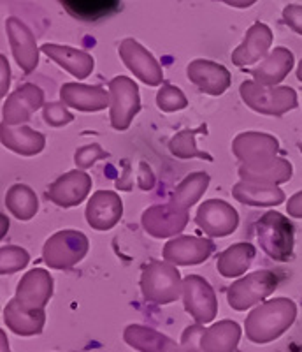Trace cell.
I'll use <instances>...</instances> for the list:
<instances>
[{
  "label": "cell",
  "mask_w": 302,
  "mask_h": 352,
  "mask_svg": "<svg viewBox=\"0 0 302 352\" xmlns=\"http://www.w3.org/2000/svg\"><path fill=\"white\" fill-rule=\"evenodd\" d=\"M209 182L211 176L207 173H191L174 188V192L171 194V199H169V204H171L172 208L179 210V212H188L204 196L206 188L209 187Z\"/></svg>",
  "instance_id": "1f68e13d"
},
{
  "label": "cell",
  "mask_w": 302,
  "mask_h": 352,
  "mask_svg": "<svg viewBox=\"0 0 302 352\" xmlns=\"http://www.w3.org/2000/svg\"><path fill=\"white\" fill-rule=\"evenodd\" d=\"M241 340V326L235 320H220L204 328L191 324L181 335L183 352H234Z\"/></svg>",
  "instance_id": "7a4b0ae2"
},
{
  "label": "cell",
  "mask_w": 302,
  "mask_h": 352,
  "mask_svg": "<svg viewBox=\"0 0 302 352\" xmlns=\"http://www.w3.org/2000/svg\"><path fill=\"white\" fill-rule=\"evenodd\" d=\"M216 252V245L209 238L179 236L163 245V261L174 266H194L202 264Z\"/></svg>",
  "instance_id": "4fadbf2b"
},
{
  "label": "cell",
  "mask_w": 302,
  "mask_h": 352,
  "mask_svg": "<svg viewBox=\"0 0 302 352\" xmlns=\"http://www.w3.org/2000/svg\"><path fill=\"white\" fill-rule=\"evenodd\" d=\"M283 21L285 25L297 32L299 36H302V6L299 4H288L283 9Z\"/></svg>",
  "instance_id": "f35d334b"
},
{
  "label": "cell",
  "mask_w": 302,
  "mask_h": 352,
  "mask_svg": "<svg viewBox=\"0 0 302 352\" xmlns=\"http://www.w3.org/2000/svg\"><path fill=\"white\" fill-rule=\"evenodd\" d=\"M257 240H259L260 248L278 263H286L294 256L295 245V228L279 212H267L259 219L255 226Z\"/></svg>",
  "instance_id": "277c9868"
},
{
  "label": "cell",
  "mask_w": 302,
  "mask_h": 352,
  "mask_svg": "<svg viewBox=\"0 0 302 352\" xmlns=\"http://www.w3.org/2000/svg\"><path fill=\"white\" fill-rule=\"evenodd\" d=\"M62 8L76 20L95 23L111 16L119 9V0H58Z\"/></svg>",
  "instance_id": "f546056e"
},
{
  "label": "cell",
  "mask_w": 302,
  "mask_h": 352,
  "mask_svg": "<svg viewBox=\"0 0 302 352\" xmlns=\"http://www.w3.org/2000/svg\"><path fill=\"white\" fill-rule=\"evenodd\" d=\"M292 175H294V168L283 157H272V159L262 160V162H257V164L239 166L241 180L257 182V184H286V182H290Z\"/></svg>",
  "instance_id": "cb8c5ba5"
},
{
  "label": "cell",
  "mask_w": 302,
  "mask_h": 352,
  "mask_svg": "<svg viewBox=\"0 0 302 352\" xmlns=\"http://www.w3.org/2000/svg\"><path fill=\"white\" fill-rule=\"evenodd\" d=\"M297 319V305L290 298H275L259 305L244 320V331L253 344H269L288 331Z\"/></svg>",
  "instance_id": "6da1fadb"
},
{
  "label": "cell",
  "mask_w": 302,
  "mask_h": 352,
  "mask_svg": "<svg viewBox=\"0 0 302 352\" xmlns=\"http://www.w3.org/2000/svg\"><path fill=\"white\" fill-rule=\"evenodd\" d=\"M40 52L74 78H88L93 71V56L83 50L72 48V46H60V44L46 43L40 46Z\"/></svg>",
  "instance_id": "d4e9b609"
},
{
  "label": "cell",
  "mask_w": 302,
  "mask_h": 352,
  "mask_svg": "<svg viewBox=\"0 0 302 352\" xmlns=\"http://www.w3.org/2000/svg\"><path fill=\"white\" fill-rule=\"evenodd\" d=\"M0 219H2V226H4V228H2V234H0V238H4L5 231H8V217L0 215Z\"/></svg>",
  "instance_id": "f6af8a7d"
},
{
  "label": "cell",
  "mask_w": 302,
  "mask_h": 352,
  "mask_svg": "<svg viewBox=\"0 0 302 352\" xmlns=\"http://www.w3.org/2000/svg\"><path fill=\"white\" fill-rule=\"evenodd\" d=\"M5 30H8L12 56H14L16 64L21 67V71L27 72V74L36 71L37 64H39L40 48H37L36 36L32 34V30L20 18L14 16L8 18Z\"/></svg>",
  "instance_id": "9a60e30c"
},
{
  "label": "cell",
  "mask_w": 302,
  "mask_h": 352,
  "mask_svg": "<svg viewBox=\"0 0 302 352\" xmlns=\"http://www.w3.org/2000/svg\"><path fill=\"white\" fill-rule=\"evenodd\" d=\"M301 352H302V351H301Z\"/></svg>",
  "instance_id": "c3c4849f"
},
{
  "label": "cell",
  "mask_w": 302,
  "mask_h": 352,
  "mask_svg": "<svg viewBox=\"0 0 302 352\" xmlns=\"http://www.w3.org/2000/svg\"><path fill=\"white\" fill-rule=\"evenodd\" d=\"M109 97H111L109 120L113 129L127 131L134 116L141 111L139 87L130 78L116 76L109 83Z\"/></svg>",
  "instance_id": "ba28073f"
},
{
  "label": "cell",
  "mask_w": 302,
  "mask_h": 352,
  "mask_svg": "<svg viewBox=\"0 0 302 352\" xmlns=\"http://www.w3.org/2000/svg\"><path fill=\"white\" fill-rule=\"evenodd\" d=\"M0 138H2V144H4L5 148L25 157L37 155L46 146L44 134L34 131L28 125L12 127V125L2 124V136Z\"/></svg>",
  "instance_id": "83f0119b"
},
{
  "label": "cell",
  "mask_w": 302,
  "mask_h": 352,
  "mask_svg": "<svg viewBox=\"0 0 302 352\" xmlns=\"http://www.w3.org/2000/svg\"><path fill=\"white\" fill-rule=\"evenodd\" d=\"M223 4L231 6V8H237V9H246L250 6H253L257 0H220Z\"/></svg>",
  "instance_id": "7bdbcfd3"
},
{
  "label": "cell",
  "mask_w": 302,
  "mask_h": 352,
  "mask_svg": "<svg viewBox=\"0 0 302 352\" xmlns=\"http://www.w3.org/2000/svg\"><path fill=\"white\" fill-rule=\"evenodd\" d=\"M60 100L78 111H102L111 106V97L102 87L83 83H65L60 90Z\"/></svg>",
  "instance_id": "7402d4cb"
},
{
  "label": "cell",
  "mask_w": 302,
  "mask_h": 352,
  "mask_svg": "<svg viewBox=\"0 0 302 352\" xmlns=\"http://www.w3.org/2000/svg\"><path fill=\"white\" fill-rule=\"evenodd\" d=\"M5 206L14 219L30 220L36 217L37 210H39V199L28 185L16 184L8 190Z\"/></svg>",
  "instance_id": "d6a6232c"
},
{
  "label": "cell",
  "mask_w": 302,
  "mask_h": 352,
  "mask_svg": "<svg viewBox=\"0 0 302 352\" xmlns=\"http://www.w3.org/2000/svg\"><path fill=\"white\" fill-rule=\"evenodd\" d=\"M255 254H257L255 247L246 241L231 245L218 256L216 268H218L220 275L226 276V278H237L248 272L255 259Z\"/></svg>",
  "instance_id": "4dcf8cb0"
},
{
  "label": "cell",
  "mask_w": 302,
  "mask_h": 352,
  "mask_svg": "<svg viewBox=\"0 0 302 352\" xmlns=\"http://www.w3.org/2000/svg\"><path fill=\"white\" fill-rule=\"evenodd\" d=\"M0 64H2V97L8 96V90H9V81H11V71H9V64H8V58L4 55L0 56Z\"/></svg>",
  "instance_id": "b9f144b4"
},
{
  "label": "cell",
  "mask_w": 302,
  "mask_h": 352,
  "mask_svg": "<svg viewBox=\"0 0 302 352\" xmlns=\"http://www.w3.org/2000/svg\"><path fill=\"white\" fill-rule=\"evenodd\" d=\"M141 292L148 303L169 305L183 296V282L178 268L167 261H151L141 273Z\"/></svg>",
  "instance_id": "3957f363"
},
{
  "label": "cell",
  "mask_w": 302,
  "mask_h": 352,
  "mask_svg": "<svg viewBox=\"0 0 302 352\" xmlns=\"http://www.w3.org/2000/svg\"><path fill=\"white\" fill-rule=\"evenodd\" d=\"M278 284L279 278L275 272L260 270V272H255L243 278H237L231 287L226 289V301L234 310L244 312L253 305L269 298L276 291Z\"/></svg>",
  "instance_id": "52a82bcc"
},
{
  "label": "cell",
  "mask_w": 302,
  "mask_h": 352,
  "mask_svg": "<svg viewBox=\"0 0 302 352\" xmlns=\"http://www.w3.org/2000/svg\"><path fill=\"white\" fill-rule=\"evenodd\" d=\"M137 185L141 190H151L155 187V175L150 169L146 162H139V176H137Z\"/></svg>",
  "instance_id": "ab89813d"
},
{
  "label": "cell",
  "mask_w": 302,
  "mask_h": 352,
  "mask_svg": "<svg viewBox=\"0 0 302 352\" xmlns=\"http://www.w3.org/2000/svg\"><path fill=\"white\" fill-rule=\"evenodd\" d=\"M188 219V212H179L171 204H156L143 213L141 224L153 238H171L187 228Z\"/></svg>",
  "instance_id": "ac0fdd59"
},
{
  "label": "cell",
  "mask_w": 302,
  "mask_h": 352,
  "mask_svg": "<svg viewBox=\"0 0 302 352\" xmlns=\"http://www.w3.org/2000/svg\"><path fill=\"white\" fill-rule=\"evenodd\" d=\"M195 224L209 238H225L237 229L239 213L226 201L207 199L197 210Z\"/></svg>",
  "instance_id": "30bf717a"
},
{
  "label": "cell",
  "mask_w": 302,
  "mask_h": 352,
  "mask_svg": "<svg viewBox=\"0 0 302 352\" xmlns=\"http://www.w3.org/2000/svg\"><path fill=\"white\" fill-rule=\"evenodd\" d=\"M272 30L262 21H257L246 30L244 41L232 53V64L235 67H248L264 60L269 55L272 44Z\"/></svg>",
  "instance_id": "ffe728a7"
},
{
  "label": "cell",
  "mask_w": 302,
  "mask_h": 352,
  "mask_svg": "<svg viewBox=\"0 0 302 352\" xmlns=\"http://www.w3.org/2000/svg\"><path fill=\"white\" fill-rule=\"evenodd\" d=\"M124 215V203L113 190H97L86 204V222L95 231H109Z\"/></svg>",
  "instance_id": "d6986e66"
},
{
  "label": "cell",
  "mask_w": 302,
  "mask_h": 352,
  "mask_svg": "<svg viewBox=\"0 0 302 352\" xmlns=\"http://www.w3.org/2000/svg\"><path fill=\"white\" fill-rule=\"evenodd\" d=\"M286 212L292 219H302V190L301 192L294 194L286 203Z\"/></svg>",
  "instance_id": "60d3db41"
},
{
  "label": "cell",
  "mask_w": 302,
  "mask_h": 352,
  "mask_svg": "<svg viewBox=\"0 0 302 352\" xmlns=\"http://www.w3.org/2000/svg\"><path fill=\"white\" fill-rule=\"evenodd\" d=\"M28 263H30V256L25 248L16 247V245H5L0 248V273L2 275L21 272L27 268Z\"/></svg>",
  "instance_id": "e575fe53"
},
{
  "label": "cell",
  "mask_w": 302,
  "mask_h": 352,
  "mask_svg": "<svg viewBox=\"0 0 302 352\" xmlns=\"http://www.w3.org/2000/svg\"><path fill=\"white\" fill-rule=\"evenodd\" d=\"M90 241L83 232L64 229L55 232L43 247V261L53 270H71L88 252Z\"/></svg>",
  "instance_id": "8992f818"
},
{
  "label": "cell",
  "mask_w": 302,
  "mask_h": 352,
  "mask_svg": "<svg viewBox=\"0 0 302 352\" xmlns=\"http://www.w3.org/2000/svg\"><path fill=\"white\" fill-rule=\"evenodd\" d=\"M156 106L163 113H174L185 109L188 106V99L178 87L174 85H163L160 92L156 94Z\"/></svg>",
  "instance_id": "d590c367"
},
{
  "label": "cell",
  "mask_w": 302,
  "mask_h": 352,
  "mask_svg": "<svg viewBox=\"0 0 302 352\" xmlns=\"http://www.w3.org/2000/svg\"><path fill=\"white\" fill-rule=\"evenodd\" d=\"M124 340L139 352H183L172 338L148 326L130 324L125 328Z\"/></svg>",
  "instance_id": "4316f807"
},
{
  "label": "cell",
  "mask_w": 302,
  "mask_h": 352,
  "mask_svg": "<svg viewBox=\"0 0 302 352\" xmlns=\"http://www.w3.org/2000/svg\"><path fill=\"white\" fill-rule=\"evenodd\" d=\"M297 80L302 83V60L299 62V65H297Z\"/></svg>",
  "instance_id": "bcb514c9"
},
{
  "label": "cell",
  "mask_w": 302,
  "mask_h": 352,
  "mask_svg": "<svg viewBox=\"0 0 302 352\" xmlns=\"http://www.w3.org/2000/svg\"><path fill=\"white\" fill-rule=\"evenodd\" d=\"M239 92L244 104L260 115L283 116L299 104L297 92L292 87H266L257 81H244Z\"/></svg>",
  "instance_id": "5b68a950"
},
{
  "label": "cell",
  "mask_w": 302,
  "mask_h": 352,
  "mask_svg": "<svg viewBox=\"0 0 302 352\" xmlns=\"http://www.w3.org/2000/svg\"><path fill=\"white\" fill-rule=\"evenodd\" d=\"M187 72L191 83L207 96L218 97L225 94L231 87L232 76L229 69L213 60H204V58L191 60Z\"/></svg>",
  "instance_id": "44dd1931"
},
{
  "label": "cell",
  "mask_w": 302,
  "mask_h": 352,
  "mask_svg": "<svg viewBox=\"0 0 302 352\" xmlns=\"http://www.w3.org/2000/svg\"><path fill=\"white\" fill-rule=\"evenodd\" d=\"M279 141L266 132H241L232 141V153L243 164H257L278 157Z\"/></svg>",
  "instance_id": "e0dca14e"
},
{
  "label": "cell",
  "mask_w": 302,
  "mask_h": 352,
  "mask_svg": "<svg viewBox=\"0 0 302 352\" xmlns=\"http://www.w3.org/2000/svg\"><path fill=\"white\" fill-rule=\"evenodd\" d=\"M53 276L46 270L34 268L21 276L14 300L27 310L40 312L53 296Z\"/></svg>",
  "instance_id": "2e32d148"
},
{
  "label": "cell",
  "mask_w": 302,
  "mask_h": 352,
  "mask_svg": "<svg viewBox=\"0 0 302 352\" xmlns=\"http://www.w3.org/2000/svg\"><path fill=\"white\" fill-rule=\"evenodd\" d=\"M119 58L134 72L135 76L139 78L143 83L150 85V87H156L163 81V72L160 67L159 60L151 55L143 44L137 43L135 39L128 37L119 43Z\"/></svg>",
  "instance_id": "8fae6325"
},
{
  "label": "cell",
  "mask_w": 302,
  "mask_h": 352,
  "mask_svg": "<svg viewBox=\"0 0 302 352\" xmlns=\"http://www.w3.org/2000/svg\"><path fill=\"white\" fill-rule=\"evenodd\" d=\"M185 310L195 319L197 324H207L218 314L216 294L207 280L199 275H188L183 280Z\"/></svg>",
  "instance_id": "9c48e42d"
},
{
  "label": "cell",
  "mask_w": 302,
  "mask_h": 352,
  "mask_svg": "<svg viewBox=\"0 0 302 352\" xmlns=\"http://www.w3.org/2000/svg\"><path fill=\"white\" fill-rule=\"evenodd\" d=\"M294 53L288 48L278 46L259 65L251 67L250 74L257 83L266 85V87H276L288 76V72L294 69Z\"/></svg>",
  "instance_id": "603a6c76"
},
{
  "label": "cell",
  "mask_w": 302,
  "mask_h": 352,
  "mask_svg": "<svg viewBox=\"0 0 302 352\" xmlns=\"http://www.w3.org/2000/svg\"><path fill=\"white\" fill-rule=\"evenodd\" d=\"M232 197L246 206H257V208H266V206H278L285 203V192L278 185L257 184V182L241 180L232 187Z\"/></svg>",
  "instance_id": "484cf974"
},
{
  "label": "cell",
  "mask_w": 302,
  "mask_h": 352,
  "mask_svg": "<svg viewBox=\"0 0 302 352\" xmlns=\"http://www.w3.org/2000/svg\"><path fill=\"white\" fill-rule=\"evenodd\" d=\"M40 108H44L43 88L34 83L21 85L5 99L4 108H2V124L12 125V127L23 125Z\"/></svg>",
  "instance_id": "7c38bea8"
},
{
  "label": "cell",
  "mask_w": 302,
  "mask_h": 352,
  "mask_svg": "<svg viewBox=\"0 0 302 352\" xmlns=\"http://www.w3.org/2000/svg\"><path fill=\"white\" fill-rule=\"evenodd\" d=\"M92 190V178L81 169H74L56 178L48 188V199L60 208H72L83 203Z\"/></svg>",
  "instance_id": "5bb4252c"
},
{
  "label": "cell",
  "mask_w": 302,
  "mask_h": 352,
  "mask_svg": "<svg viewBox=\"0 0 302 352\" xmlns=\"http://www.w3.org/2000/svg\"><path fill=\"white\" fill-rule=\"evenodd\" d=\"M109 153L100 146V144L93 143V144H88V146H81V148L76 150L74 153V162L76 166L84 171V169H90L95 162L102 159H108Z\"/></svg>",
  "instance_id": "8d00e7d4"
},
{
  "label": "cell",
  "mask_w": 302,
  "mask_h": 352,
  "mask_svg": "<svg viewBox=\"0 0 302 352\" xmlns=\"http://www.w3.org/2000/svg\"><path fill=\"white\" fill-rule=\"evenodd\" d=\"M43 118L49 127H64L74 120V115L65 108L64 102H48L43 108Z\"/></svg>",
  "instance_id": "74e56055"
},
{
  "label": "cell",
  "mask_w": 302,
  "mask_h": 352,
  "mask_svg": "<svg viewBox=\"0 0 302 352\" xmlns=\"http://www.w3.org/2000/svg\"><path fill=\"white\" fill-rule=\"evenodd\" d=\"M4 324L14 335L36 336L40 335L46 324V312H32L21 307L14 298L4 308Z\"/></svg>",
  "instance_id": "f1b7e54d"
},
{
  "label": "cell",
  "mask_w": 302,
  "mask_h": 352,
  "mask_svg": "<svg viewBox=\"0 0 302 352\" xmlns=\"http://www.w3.org/2000/svg\"><path fill=\"white\" fill-rule=\"evenodd\" d=\"M199 132H207V125H200L199 129H185V131L176 132L172 140L169 141V152L172 153L178 159H204L213 162V157L206 152H200L197 148V141H195V136Z\"/></svg>",
  "instance_id": "836d02e7"
},
{
  "label": "cell",
  "mask_w": 302,
  "mask_h": 352,
  "mask_svg": "<svg viewBox=\"0 0 302 352\" xmlns=\"http://www.w3.org/2000/svg\"><path fill=\"white\" fill-rule=\"evenodd\" d=\"M301 153H302V143H301Z\"/></svg>",
  "instance_id": "7dc6e473"
},
{
  "label": "cell",
  "mask_w": 302,
  "mask_h": 352,
  "mask_svg": "<svg viewBox=\"0 0 302 352\" xmlns=\"http://www.w3.org/2000/svg\"><path fill=\"white\" fill-rule=\"evenodd\" d=\"M0 336H2V352H9V344H8V336H5V333H4V331L0 333Z\"/></svg>",
  "instance_id": "ee69618b"
}]
</instances>
